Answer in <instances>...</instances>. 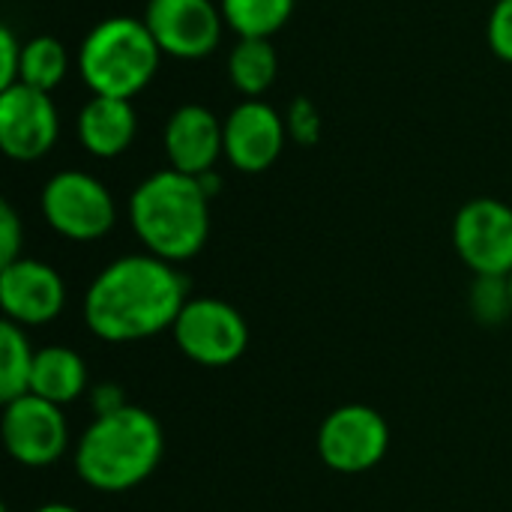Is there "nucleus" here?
<instances>
[{
    "label": "nucleus",
    "instance_id": "1",
    "mask_svg": "<svg viewBox=\"0 0 512 512\" xmlns=\"http://www.w3.org/2000/svg\"><path fill=\"white\" fill-rule=\"evenodd\" d=\"M186 306V279L156 255L111 261L84 294V321L105 342H135L174 327Z\"/></svg>",
    "mask_w": 512,
    "mask_h": 512
},
{
    "label": "nucleus",
    "instance_id": "2",
    "mask_svg": "<svg viewBox=\"0 0 512 512\" xmlns=\"http://www.w3.org/2000/svg\"><path fill=\"white\" fill-rule=\"evenodd\" d=\"M165 450L159 420L135 405L99 411L75 447V471L96 492H126L144 483Z\"/></svg>",
    "mask_w": 512,
    "mask_h": 512
},
{
    "label": "nucleus",
    "instance_id": "3",
    "mask_svg": "<svg viewBox=\"0 0 512 512\" xmlns=\"http://www.w3.org/2000/svg\"><path fill=\"white\" fill-rule=\"evenodd\" d=\"M129 222L150 255L177 264L195 258L207 243L210 195L198 177L165 168L135 186Z\"/></svg>",
    "mask_w": 512,
    "mask_h": 512
},
{
    "label": "nucleus",
    "instance_id": "4",
    "mask_svg": "<svg viewBox=\"0 0 512 512\" xmlns=\"http://www.w3.org/2000/svg\"><path fill=\"white\" fill-rule=\"evenodd\" d=\"M162 51L144 18L111 15L99 21L78 48V72L93 96L132 99L156 75Z\"/></svg>",
    "mask_w": 512,
    "mask_h": 512
},
{
    "label": "nucleus",
    "instance_id": "5",
    "mask_svg": "<svg viewBox=\"0 0 512 512\" xmlns=\"http://www.w3.org/2000/svg\"><path fill=\"white\" fill-rule=\"evenodd\" d=\"M42 216L66 240L90 243L114 228L117 207L102 180L87 171H57L42 186Z\"/></svg>",
    "mask_w": 512,
    "mask_h": 512
},
{
    "label": "nucleus",
    "instance_id": "6",
    "mask_svg": "<svg viewBox=\"0 0 512 512\" xmlns=\"http://www.w3.org/2000/svg\"><path fill=\"white\" fill-rule=\"evenodd\" d=\"M171 330L180 351L201 366H228L243 357L249 345L246 318L231 303L216 297L186 300Z\"/></svg>",
    "mask_w": 512,
    "mask_h": 512
},
{
    "label": "nucleus",
    "instance_id": "7",
    "mask_svg": "<svg viewBox=\"0 0 512 512\" xmlns=\"http://www.w3.org/2000/svg\"><path fill=\"white\" fill-rule=\"evenodd\" d=\"M390 447L387 420L369 405H342L318 429V453L339 474L372 471Z\"/></svg>",
    "mask_w": 512,
    "mask_h": 512
},
{
    "label": "nucleus",
    "instance_id": "8",
    "mask_svg": "<svg viewBox=\"0 0 512 512\" xmlns=\"http://www.w3.org/2000/svg\"><path fill=\"white\" fill-rule=\"evenodd\" d=\"M453 243L477 276L507 279L512 273V207L498 198L468 201L456 213Z\"/></svg>",
    "mask_w": 512,
    "mask_h": 512
},
{
    "label": "nucleus",
    "instance_id": "9",
    "mask_svg": "<svg viewBox=\"0 0 512 512\" xmlns=\"http://www.w3.org/2000/svg\"><path fill=\"white\" fill-rule=\"evenodd\" d=\"M144 24L162 54L201 60L216 51L225 18L213 0H147Z\"/></svg>",
    "mask_w": 512,
    "mask_h": 512
},
{
    "label": "nucleus",
    "instance_id": "10",
    "mask_svg": "<svg viewBox=\"0 0 512 512\" xmlns=\"http://www.w3.org/2000/svg\"><path fill=\"white\" fill-rule=\"evenodd\" d=\"M3 444L6 453L27 465V468H45L54 465L69 444V429L60 405L45 402L33 393L6 402L3 411Z\"/></svg>",
    "mask_w": 512,
    "mask_h": 512
},
{
    "label": "nucleus",
    "instance_id": "11",
    "mask_svg": "<svg viewBox=\"0 0 512 512\" xmlns=\"http://www.w3.org/2000/svg\"><path fill=\"white\" fill-rule=\"evenodd\" d=\"M60 135V117L48 93L27 84L0 90V147L15 162L42 159Z\"/></svg>",
    "mask_w": 512,
    "mask_h": 512
},
{
    "label": "nucleus",
    "instance_id": "12",
    "mask_svg": "<svg viewBox=\"0 0 512 512\" xmlns=\"http://www.w3.org/2000/svg\"><path fill=\"white\" fill-rule=\"evenodd\" d=\"M225 159L243 174L267 171L285 150V117L264 99H243L222 120Z\"/></svg>",
    "mask_w": 512,
    "mask_h": 512
},
{
    "label": "nucleus",
    "instance_id": "13",
    "mask_svg": "<svg viewBox=\"0 0 512 512\" xmlns=\"http://www.w3.org/2000/svg\"><path fill=\"white\" fill-rule=\"evenodd\" d=\"M0 303L9 321L21 327H39L63 312L66 288L51 264L18 258L0 270Z\"/></svg>",
    "mask_w": 512,
    "mask_h": 512
},
{
    "label": "nucleus",
    "instance_id": "14",
    "mask_svg": "<svg viewBox=\"0 0 512 512\" xmlns=\"http://www.w3.org/2000/svg\"><path fill=\"white\" fill-rule=\"evenodd\" d=\"M162 144L174 171L201 177L213 171L219 156H225L222 120L204 105H180L165 123Z\"/></svg>",
    "mask_w": 512,
    "mask_h": 512
},
{
    "label": "nucleus",
    "instance_id": "15",
    "mask_svg": "<svg viewBox=\"0 0 512 512\" xmlns=\"http://www.w3.org/2000/svg\"><path fill=\"white\" fill-rule=\"evenodd\" d=\"M135 108L132 99L90 96L78 114V141L96 159H114L135 141Z\"/></svg>",
    "mask_w": 512,
    "mask_h": 512
},
{
    "label": "nucleus",
    "instance_id": "16",
    "mask_svg": "<svg viewBox=\"0 0 512 512\" xmlns=\"http://www.w3.org/2000/svg\"><path fill=\"white\" fill-rule=\"evenodd\" d=\"M87 387V369L84 360L63 345H48L42 351H36L33 360V375H30V393L54 402V405H66L75 402Z\"/></svg>",
    "mask_w": 512,
    "mask_h": 512
},
{
    "label": "nucleus",
    "instance_id": "17",
    "mask_svg": "<svg viewBox=\"0 0 512 512\" xmlns=\"http://www.w3.org/2000/svg\"><path fill=\"white\" fill-rule=\"evenodd\" d=\"M279 72V57L270 39H240L228 54V78L246 99H261Z\"/></svg>",
    "mask_w": 512,
    "mask_h": 512
},
{
    "label": "nucleus",
    "instance_id": "18",
    "mask_svg": "<svg viewBox=\"0 0 512 512\" xmlns=\"http://www.w3.org/2000/svg\"><path fill=\"white\" fill-rule=\"evenodd\" d=\"M225 27L240 39H270L294 15V0H219Z\"/></svg>",
    "mask_w": 512,
    "mask_h": 512
},
{
    "label": "nucleus",
    "instance_id": "19",
    "mask_svg": "<svg viewBox=\"0 0 512 512\" xmlns=\"http://www.w3.org/2000/svg\"><path fill=\"white\" fill-rule=\"evenodd\" d=\"M36 351L27 342V333L15 321L0 324V399L15 402L30 393V375H33Z\"/></svg>",
    "mask_w": 512,
    "mask_h": 512
},
{
    "label": "nucleus",
    "instance_id": "20",
    "mask_svg": "<svg viewBox=\"0 0 512 512\" xmlns=\"http://www.w3.org/2000/svg\"><path fill=\"white\" fill-rule=\"evenodd\" d=\"M69 72V54L66 45L54 36H33L30 42H24V54H21V75L18 81L51 93Z\"/></svg>",
    "mask_w": 512,
    "mask_h": 512
},
{
    "label": "nucleus",
    "instance_id": "21",
    "mask_svg": "<svg viewBox=\"0 0 512 512\" xmlns=\"http://www.w3.org/2000/svg\"><path fill=\"white\" fill-rule=\"evenodd\" d=\"M285 126H288V138L300 147H312L321 138V111L312 99L297 96L291 99L288 111H285Z\"/></svg>",
    "mask_w": 512,
    "mask_h": 512
},
{
    "label": "nucleus",
    "instance_id": "22",
    "mask_svg": "<svg viewBox=\"0 0 512 512\" xmlns=\"http://www.w3.org/2000/svg\"><path fill=\"white\" fill-rule=\"evenodd\" d=\"M486 39H489V48L495 51V57H501L504 63H512V0H495V6L489 12Z\"/></svg>",
    "mask_w": 512,
    "mask_h": 512
},
{
    "label": "nucleus",
    "instance_id": "23",
    "mask_svg": "<svg viewBox=\"0 0 512 512\" xmlns=\"http://www.w3.org/2000/svg\"><path fill=\"white\" fill-rule=\"evenodd\" d=\"M21 54H24V45L18 42V36L9 27H0V90L18 84Z\"/></svg>",
    "mask_w": 512,
    "mask_h": 512
},
{
    "label": "nucleus",
    "instance_id": "24",
    "mask_svg": "<svg viewBox=\"0 0 512 512\" xmlns=\"http://www.w3.org/2000/svg\"><path fill=\"white\" fill-rule=\"evenodd\" d=\"M21 222L18 213L12 210V204H0V264H12L21 255Z\"/></svg>",
    "mask_w": 512,
    "mask_h": 512
},
{
    "label": "nucleus",
    "instance_id": "25",
    "mask_svg": "<svg viewBox=\"0 0 512 512\" xmlns=\"http://www.w3.org/2000/svg\"><path fill=\"white\" fill-rule=\"evenodd\" d=\"M33 512H78L75 507H69V504H45V507H39V510Z\"/></svg>",
    "mask_w": 512,
    "mask_h": 512
},
{
    "label": "nucleus",
    "instance_id": "26",
    "mask_svg": "<svg viewBox=\"0 0 512 512\" xmlns=\"http://www.w3.org/2000/svg\"><path fill=\"white\" fill-rule=\"evenodd\" d=\"M507 291H510V312H512V273L507 276Z\"/></svg>",
    "mask_w": 512,
    "mask_h": 512
}]
</instances>
